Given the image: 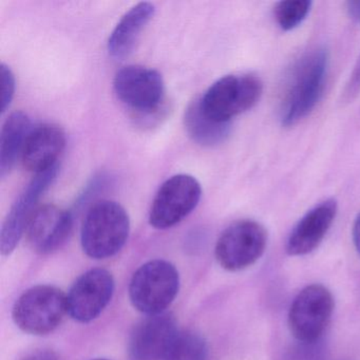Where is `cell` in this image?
I'll list each match as a JSON object with an SVG mask.
<instances>
[{
	"label": "cell",
	"instance_id": "1",
	"mask_svg": "<svg viewBox=\"0 0 360 360\" xmlns=\"http://www.w3.org/2000/svg\"><path fill=\"white\" fill-rule=\"evenodd\" d=\"M328 66V54L323 48L313 50L299 60L282 106V125L294 126L315 108L323 94Z\"/></svg>",
	"mask_w": 360,
	"mask_h": 360
},
{
	"label": "cell",
	"instance_id": "2",
	"mask_svg": "<svg viewBox=\"0 0 360 360\" xmlns=\"http://www.w3.org/2000/svg\"><path fill=\"white\" fill-rule=\"evenodd\" d=\"M129 233V216L125 208L117 202L103 200L86 214L82 226V246L91 258H110L124 248Z\"/></svg>",
	"mask_w": 360,
	"mask_h": 360
},
{
	"label": "cell",
	"instance_id": "3",
	"mask_svg": "<svg viewBox=\"0 0 360 360\" xmlns=\"http://www.w3.org/2000/svg\"><path fill=\"white\" fill-rule=\"evenodd\" d=\"M180 276L174 264L165 260L145 263L132 276L129 296L138 311L147 315L164 313L176 298Z\"/></svg>",
	"mask_w": 360,
	"mask_h": 360
},
{
	"label": "cell",
	"instance_id": "4",
	"mask_svg": "<svg viewBox=\"0 0 360 360\" xmlns=\"http://www.w3.org/2000/svg\"><path fill=\"white\" fill-rule=\"evenodd\" d=\"M262 91V82L256 75H226L210 86L200 98V104L210 119L231 123L236 115L256 106Z\"/></svg>",
	"mask_w": 360,
	"mask_h": 360
},
{
	"label": "cell",
	"instance_id": "5",
	"mask_svg": "<svg viewBox=\"0 0 360 360\" xmlns=\"http://www.w3.org/2000/svg\"><path fill=\"white\" fill-rule=\"evenodd\" d=\"M68 313L67 296L52 285L29 288L16 300L12 317L16 326L31 335L53 332Z\"/></svg>",
	"mask_w": 360,
	"mask_h": 360
},
{
	"label": "cell",
	"instance_id": "6",
	"mask_svg": "<svg viewBox=\"0 0 360 360\" xmlns=\"http://www.w3.org/2000/svg\"><path fill=\"white\" fill-rule=\"evenodd\" d=\"M332 292L321 284L303 288L288 311V328L300 343H316L328 328L334 311Z\"/></svg>",
	"mask_w": 360,
	"mask_h": 360
},
{
	"label": "cell",
	"instance_id": "7",
	"mask_svg": "<svg viewBox=\"0 0 360 360\" xmlns=\"http://www.w3.org/2000/svg\"><path fill=\"white\" fill-rule=\"evenodd\" d=\"M267 231L252 220H242L227 227L216 244L217 261L229 271H242L256 263L264 254Z\"/></svg>",
	"mask_w": 360,
	"mask_h": 360
},
{
	"label": "cell",
	"instance_id": "8",
	"mask_svg": "<svg viewBox=\"0 0 360 360\" xmlns=\"http://www.w3.org/2000/svg\"><path fill=\"white\" fill-rule=\"evenodd\" d=\"M201 197V185L197 179L189 174H176L158 191L149 212V223L155 229H170L195 210Z\"/></svg>",
	"mask_w": 360,
	"mask_h": 360
},
{
	"label": "cell",
	"instance_id": "9",
	"mask_svg": "<svg viewBox=\"0 0 360 360\" xmlns=\"http://www.w3.org/2000/svg\"><path fill=\"white\" fill-rule=\"evenodd\" d=\"M113 87L122 103L144 115L157 112L165 98V84L160 72L138 65L120 69Z\"/></svg>",
	"mask_w": 360,
	"mask_h": 360
},
{
	"label": "cell",
	"instance_id": "10",
	"mask_svg": "<svg viewBox=\"0 0 360 360\" xmlns=\"http://www.w3.org/2000/svg\"><path fill=\"white\" fill-rule=\"evenodd\" d=\"M58 172L60 165L58 164L46 172L37 174L14 202L0 233V252L3 256H9L20 243L31 218L37 210V204L39 198L56 181Z\"/></svg>",
	"mask_w": 360,
	"mask_h": 360
},
{
	"label": "cell",
	"instance_id": "11",
	"mask_svg": "<svg viewBox=\"0 0 360 360\" xmlns=\"http://www.w3.org/2000/svg\"><path fill=\"white\" fill-rule=\"evenodd\" d=\"M115 292V279L110 271L94 269L86 271L71 286L67 295L68 314L83 323L102 314Z\"/></svg>",
	"mask_w": 360,
	"mask_h": 360
},
{
	"label": "cell",
	"instance_id": "12",
	"mask_svg": "<svg viewBox=\"0 0 360 360\" xmlns=\"http://www.w3.org/2000/svg\"><path fill=\"white\" fill-rule=\"evenodd\" d=\"M176 319L164 311L149 315L136 324L130 335V360H164L178 335Z\"/></svg>",
	"mask_w": 360,
	"mask_h": 360
},
{
	"label": "cell",
	"instance_id": "13",
	"mask_svg": "<svg viewBox=\"0 0 360 360\" xmlns=\"http://www.w3.org/2000/svg\"><path fill=\"white\" fill-rule=\"evenodd\" d=\"M72 227L70 212L47 204L35 210L27 227V237L33 250L41 255L51 254L66 243Z\"/></svg>",
	"mask_w": 360,
	"mask_h": 360
},
{
	"label": "cell",
	"instance_id": "14",
	"mask_svg": "<svg viewBox=\"0 0 360 360\" xmlns=\"http://www.w3.org/2000/svg\"><path fill=\"white\" fill-rule=\"evenodd\" d=\"M336 200L328 199L309 210L292 229L286 242L290 256H304L321 243L336 218Z\"/></svg>",
	"mask_w": 360,
	"mask_h": 360
},
{
	"label": "cell",
	"instance_id": "15",
	"mask_svg": "<svg viewBox=\"0 0 360 360\" xmlns=\"http://www.w3.org/2000/svg\"><path fill=\"white\" fill-rule=\"evenodd\" d=\"M66 146V134L62 128L43 124L31 130L22 149V158L29 172L39 174L58 165V159Z\"/></svg>",
	"mask_w": 360,
	"mask_h": 360
},
{
	"label": "cell",
	"instance_id": "16",
	"mask_svg": "<svg viewBox=\"0 0 360 360\" xmlns=\"http://www.w3.org/2000/svg\"><path fill=\"white\" fill-rule=\"evenodd\" d=\"M155 14V6L146 1L138 4L126 12L109 37V54L115 58L129 56Z\"/></svg>",
	"mask_w": 360,
	"mask_h": 360
},
{
	"label": "cell",
	"instance_id": "17",
	"mask_svg": "<svg viewBox=\"0 0 360 360\" xmlns=\"http://www.w3.org/2000/svg\"><path fill=\"white\" fill-rule=\"evenodd\" d=\"M31 131L30 117L22 112L16 111L6 120L1 129L0 140V174L5 176L15 165L16 160L22 153L27 138Z\"/></svg>",
	"mask_w": 360,
	"mask_h": 360
},
{
	"label": "cell",
	"instance_id": "18",
	"mask_svg": "<svg viewBox=\"0 0 360 360\" xmlns=\"http://www.w3.org/2000/svg\"><path fill=\"white\" fill-rule=\"evenodd\" d=\"M184 125L191 140L205 147L222 144L231 134V123H220L208 117L202 110L200 98L187 107Z\"/></svg>",
	"mask_w": 360,
	"mask_h": 360
},
{
	"label": "cell",
	"instance_id": "19",
	"mask_svg": "<svg viewBox=\"0 0 360 360\" xmlns=\"http://www.w3.org/2000/svg\"><path fill=\"white\" fill-rule=\"evenodd\" d=\"M207 353L205 339L198 333L188 330L178 335L164 360H206Z\"/></svg>",
	"mask_w": 360,
	"mask_h": 360
},
{
	"label": "cell",
	"instance_id": "20",
	"mask_svg": "<svg viewBox=\"0 0 360 360\" xmlns=\"http://www.w3.org/2000/svg\"><path fill=\"white\" fill-rule=\"evenodd\" d=\"M311 1L309 0H286L275 7V18L280 28L290 31L297 28L309 15Z\"/></svg>",
	"mask_w": 360,
	"mask_h": 360
},
{
	"label": "cell",
	"instance_id": "21",
	"mask_svg": "<svg viewBox=\"0 0 360 360\" xmlns=\"http://www.w3.org/2000/svg\"><path fill=\"white\" fill-rule=\"evenodd\" d=\"M0 75H1V112H5L9 108L15 96V75L11 68L6 64H1Z\"/></svg>",
	"mask_w": 360,
	"mask_h": 360
},
{
	"label": "cell",
	"instance_id": "22",
	"mask_svg": "<svg viewBox=\"0 0 360 360\" xmlns=\"http://www.w3.org/2000/svg\"><path fill=\"white\" fill-rule=\"evenodd\" d=\"M360 92V56L349 75V81L345 84L341 100L343 103H349L358 96Z\"/></svg>",
	"mask_w": 360,
	"mask_h": 360
},
{
	"label": "cell",
	"instance_id": "23",
	"mask_svg": "<svg viewBox=\"0 0 360 360\" xmlns=\"http://www.w3.org/2000/svg\"><path fill=\"white\" fill-rule=\"evenodd\" d=\"M24 360H60V358L51 349H39L27 356Z\"/></svg>",
	"mask_w": 360,
	"mask_h": 360
},
{
	"label": "cell",
	"instance_id": "24",
	"mask_svg": "<svg viewBox=\"0 0 360 360\" xmlns=\"http://www.w3.org/2000/svg\"><path fill=\"white\" fill-rule=\"evenodd\" d=\"M347 12L353 22L360 24V1H347Z\"/></svg>",
	"mask_w": 360,
	"mask_h": 360
},
{
	"label": "cell",
	"instance_id": "25",
	"mask_svg": "<svg viewBox=\"0 0 360 360\" xmlns=\"http://www.w3.org/2000/svg\"><path fill=\"white\" fill-rule=\"evenodd\" d=\"M353 242L356 250L360 255V214L355 219L353 225Z\"/></svg>",
	"mask_w": 360,
	"mask_h": 360
},
{
	"label": "cell",
	"instance_id": "26",
	"mask_svg": "<svg viewBox=\"0 0 360 360\" xmlns=\"http://www.w3.org/2000/svg\"><path fill=\"white\" fill-rule=\"evenodd\" d=\"M92 360H107V359H92Z\"/></svg>",
	"mask_w": 360,
	"mask_h": 360
}]
</instances>
